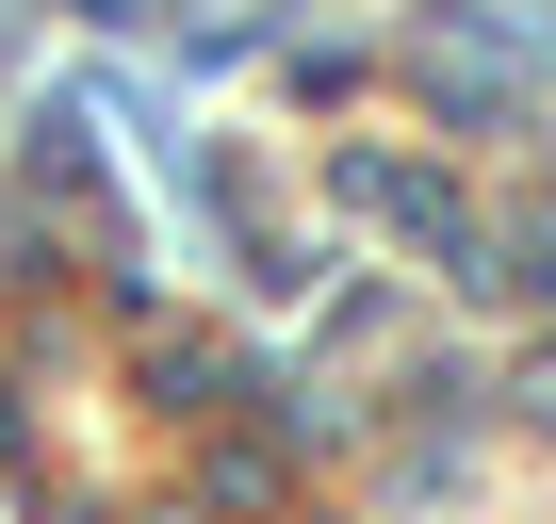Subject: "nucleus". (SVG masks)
<instances>
[{
  "instance_id": "7ed1b4c3",
  "label": "nucleus",
  "mask_w": 556,
  "mask_h": 524,
  "mask_svg": "<svg viewBox=\"0 0 556 524\" xmlns=\"http://www.w3.org/2000/svg\"><path fill=\"white\" fill-rule=\"evenodd\" d=\"M83 17H131V0H83Z\"/></svg>"
},
{
  "instance_id": "f03ea898",
  "label": "nucleus",
  "mask_w": 556,
  "mask_h": 524,
  "mask_svg": "<svg viewBox=\"0 0 556 524\" xmlns=\"http://www.w3.org/2000/svg\"><path fill=\"white\" fill-rule=\"evenodd\" d=\"M523 246H540V262H523V279H556V213H540V229H523Z\"/></svg>"
},
{
  "instance_id": "f257e3e1",
  "label": "nucleus",
  "mask_w": 556,
  "mask_h": 524,
  "mask_svg": "<svg viewBox=\"0 0 556 524\" xmlns=\"http://www.w3.org/2000/svg\"><path fill=\"white\" fill-rule=\"evenodd\" d=\"M361 213H393L409 246H442V262H475V213H458V180H426V164H361Z\"/></svg>"
}]
</instances>
